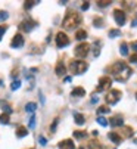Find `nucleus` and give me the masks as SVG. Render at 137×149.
Returning <instances> with one entry per match:
<instances>
[{"mask_svg":"<svg viewBox=\"0 0 137 149\" xmlns=\"http://www.w3.org/2000/svg\"><path fill=\"white\" fill-rule=\"evenodd\" d=\"M81 24V16L77 12H68L65 15V19L62 22V27L65 30H75Z\"/></svg>","mask_w":137,"mask_h":149,"instance_id":"obj_1","label":"nucleus"},{"mask_svg":"<svg viewBox=\"0 0 137 149\" xmlns=\"http://www.w3.org/2000/svg\"><path fill=\"white\" fill-rule=\"evenodd\" d=\"M87 64L84 62V61H72V62L69 64V69L71 73L78 75V74H84L85 71H87Z\"/></svg>","mask_w":137,"mask_h":149,"instance_id":"obj_2","label":"nucleus"},{"mask_svg":"<svg viewBox=\"0 0 137 149\" xmlns=\"http://www.w3.org/2000/svg\"><path fill=\"white\" fill-rule=\"evenodd\" d=\"M90 45L89 43H78V46L75 47V56L77 58H85L89 55Z\"/></svg>","mask_w":137,"mask_h":149,"instance_id":"obj_3","label":"nucleus"},{"mask_svg":"<svg viewBox=\"0 0 137 149\" xmlns=\"http://www.w3.org/2000/svg\"><path fill=\"white\" fill-rule=\"evenodd\" d=\"M121 96H122V93L119 92V90H111L108 94H106V102L109 103V105H116L118 102H119V99H121Z\"/></svg>","mask_w":137,"mask_h":149,"instance_id":"obj_4","label":"nucleus"},{"mask_svg":"<svg viewBox=\"0 0 137 149\" xmlns=\"http://www.w3.org/2000/svg\"><path fill=\"white\" fill-rule=\"evenodd\" d=\"M111 86H112V78H109V77H102L100 80H99V86H97L96 92L109 90V89H111Z\"/></svg>","mask_w":137,"mask_h":149,"instance_id":"obj_5","label":"nucleus"},{"mask_svg":"<svg viewBox=\"0 0 137 149\" xmlns=\"http://www.w3.org/2000/svg\"><path fill=\"white\" fill-rule=\"evenodd\" d=\"M37 25H38L37 22H34V21H31V19H25V21H22V22L19 24V31L30 33V31H32V28H36Z\"/></svg>","mask_w":137,"mask_h":149,"instance_id":"obj_6","label":"nucleus"},{"mask_svg":"<svg viewBox=\"0 0 137 149\" xmlns=\"http://www.w3.org/2000/svg\"><path fill=\"white\" fill-rule=\"evenodd\" d=\"M69 45V39L65 33H58L56 34V46L58 47H65Z\"/></svg>","mask_w":137,"mask_h":149,"instance_id":"obj_7","label":"nucleus"},{"mask_svg":"<svg viewBox=\"0 0 137 149\" xmlns=\"http://www.w3.org/2000/svg\"><path fill=\"white\" fill-rule=\"evenodd\" d=\"M114 18H115V22L121 27V25L125 24V12L121 11V9H115L114 11Z\"/></svg>","mask_w":137,"mask_h":149,"instance_id":"obj_8","label":"nucleus"},{"mask_svg":"<svg viewBox=\"0 0 137 149\" xmlns=\"http://www.w3.org/2000/svg\"><path fill=\"white\" fill-rule=\"evenodd\" d=\"M22 46H24V37L21 36L19 33L15 34L13 39H12V43H11V47H12V49H19V47H22Z\"/></svg>","mask_w":137,"mask_h":149,"instance_id":"obj_9","label":"nucleus"},{"mask_svg":"<svg viewBox=\"0 0 137 149\" xmlns=\"http://www.w3.org/2000/svg\"><path fill=\"white\" fill-rule=\"evenodd\" d=\"M58 148L59 149H75V145H74V142L71 139H65V140H62V142H59Z\"/></svg>","mask_w":137,"mask_h":149,"instance_id":"obj_10","label":"nucleus"},{"mask_svg":"<svg viewBox=\"0 0 137 149\" xmlns=\"http://www.w3.org/2000/svg\"><path fill=\"white\" fill-rule=\"evenodd\" d=\"M109 122L112 127H121V126H124V118H122V115H115L111 118Z\"/></svg>","mask_w":137,"mask_h":149,"instance_id":"obj_11","label":"nucleus"},{"mask_svg":"<svg viewBox=\"0 0 137 149\" xmlns=\"http://www.w3.org/2000/svg\"><path fill=\"white\" fill-rule=\"evenodd\" d=\"M125 68H127L125 62H122V61H118V62H115V65H114V68H112V73H114V74H119L121 71H124Z\"/></svg>","mask_w":137,"mask_h":149,"instance_id":"obj_12","label":"nucleus"},{"mask_svg":"<svg viewBox=\"0 0 137 149\" xmlns=\"http://www.w3.org/2000/svg\"><path fill=\"white\" fill-rule=\"evenodd\" d=\"M55 73H56V75H59V77L65 75V73H66V67H65L62 62H58V65H56V69H55Z\"/></svg>","mask_w":137,"mask_h":149,"instance_id":"obj_13","label":"nucleus"},{"mask_svg":"<svg viewBox=\"0 0 137 149\" xmlns=\"http://www.w3.org/2000/svg\"><path fill=\"white\" fill-rule=\"evenodd\" d=\"M0 108L3 109V112H5V114H9V115L13 112V109H12L11 105H9V103H6V102H5V100H2V99H0Z\"/></svg>","mask_w":137,"mask_h":149,"instance_id":"obj_14","label":"nucleus"},{"mask_svg":"<svg viewBox=\"0 0 137 149\" xmlns=\"http://www.w3.org/2000/svg\"><path fill=\"white\" fill-rule=\"evenodd\" d=\"M27 134H28V128H25L24 126H18V128H16V137L22 139V137H25Z\"/></svg>","mask_w":137,"mask_h":149,"instance_id":"obj_15","label":"nucleus"},{"mask_svg":"<svg viewBox=\"0 0 137 149\" xmlns=\"http://www.w3.org/2000/svg\"><path fill=\"white\" fill-rule=\"evenodd\" d=\"M72 96H75V98H83V96L85 94V90L83 89V87H74L72 92H71Z\"/></svg>","mask_w":137,"mask_h":149,"instance_id":"obj_16","label":"nucleus"},{"mask_svg":"<svg viewBox=\"0 0 137 149\" xmlns=\"http://www.w3.org/2000/svg\"><path fill=\"white\" fill-rule=\"evenodd\" d=\"M75 39L78 40V41L85 40V39H87V31H85V30H78V31L75 33Z\"/></svg>","mask_w":137,"mask_h":149,"instance_id":"obj_17","label":"nucleus"},{"mask_svg":"<svg viewBox=\"0 0 137 149\" xmlns=\"http://www.w3.org/2000/svg\"><path fill=\"white\" fill-rule=\"evenodd\" d=\"M108 137H109V140H112V142H114L115 145H119V143L122 142V139L119 137L116 133H109V134H108Z\"/></svg>","mask_w":137,"mask_h":149,"instance_id":"obj_18","label":"nucleus"},{"mask_svg":"<svg viewBox=\"0 0 137 149\" xmlns=\"http://www.w3.org/2000/svg\"><path fill=\"white\" fill-rule=\"evenodd\" d=\"M36 109H37V105L34 103V102H28L27 105H25V111L30 112V114H34V112H36Z\"/></svg>","mask_w":137,"mask_h":149,"instance_id":"obj_19","label":"nucleus"},{"mask_svg":"<svg viewBox=\"0 0 137 149\" xmlns=\"http://www.w3.org/2000/svg\"><path fill=\"white\" fill-rule=\"evenodd\" d=\"M9 121H11V115L9 114H2L0 115V124H3V126H6V124H9Z\"/></svg>","mask_w":137,"mask_h":149,"instance_id":"obj_20","label":"nucleus"},{"mask_svg":"<svg viewBox=\"0 0 137 149\" xmlns=\"http://www.w3.org/2000/svg\"><path fill=\"white\" fill-rule=\"evenodd\" d=\"M100 53V41H95L93 43V56L97 58Z\"/></svg>","mask_w":137,"mask_h":149,"instance_id":"obj_21","label":"nucleus"},{"mask_svg":"<svg viewBox=\"0 0 137 149\" xmlns=\"http://www.w3.org/2000/svg\"><path fill=\"white\" fill-rule=\"evenodd\" d=\"M74 120H75V122H77L78 126H83V124H84V117H83V114L75 112V114H74Z\"/></svg>","mask_w":137,"mask_h":149,"instance_id":"obj_22","label":"nucleus"},{"mask_svg":"<svg viewBox=\"0 0 137 149\" xmlns=\"http://www.w3.org/2000/svg\"><path fill=\"white\" fill-rule=\"evenodd\" d=\"M89 149H103V148H102V143L99 140H91L89 143Z\"/></svg>","mask_w":137,"mask_h":149,"instance_id":"obj_23","label":"nucleus"},{"mask_svg":"<svg viewBox=\"0 0 137 149\" xmlns=\"http://www.w3.org/2000/svg\"><path fill=\"white\" fill-rule=\"evenodd\" d=\"M109 112H111L109 106H99V108H97V114H99V117H102V114H109Z\"/></svg>","mask_w":137,"mask_h":149,"instance_id":"obj_24","label":"nucleus"},{"mask_svg":"<svg viewBox=\"0 0 137 149\" xmlns=\"http://www.w3.org/2000/svg\"><path fill=\"white\" fill-rule=\"evenodd\" d=\"M74 137L77 139H84V137H87V131H74Z\"/></svg>","mask_w":137,"mask_h":149,"instance_id":"obj_25","label":"nucleus"},{"mask_svg":"<svg viewBox=\"0 0 137 149\" xmlns=\"http://www.w3.org/2000/svg\"><path fill=\"white\" fill-rule=\"evenodd\" d=\"M119 52H121L122 56L128 55V46L125 45V43H121V46H119Z\"/></svg>","mask_w":137,"mask_h":149,"instance_id":"obj_26","label":"nucleus"},{"mask_svg":"<svg viewBox=\"0 0 137 149\" xmlns=\"http://www.w3.org/2000/svg\"><path fill=\"white\" fill-rule=\"evenodd\" d=\"M19 87H21V81H19V80H13L12 84H11V90L15 92V90H18Z\"/></svg>","mask_w":137,"mask_h":149,"instance_id":"obj_27","label":"nucleus"},{"mask_svg":"<svg viewBox=\"0 0 137 149\" xmlns=\"http://www.w3.org/2000/svg\"><path fill=\"white\" fill-rule=\"evenodd\" d=\"M121 36V31L119 30H111L109 31V39H115V37H119Z\"/></svg>","mask_w":137,"mask_h":149,"instance_id":"obj_28","label":"nucleus"},{"mask_svg":"<svg viewBox=\"0 0 137 149\" xmlns=\"http://www.w3.org/2000/svg\"><path fill=\"white\" fill-rule=\"evenodd\" d=\"M28 127H30L31 130L36 128V115H34V114L31 115V118H30V121H28Z\"/></svg>","mask_w":137,"mask_h":149,"instance_id":"obj_29","label":"nucleus"},{"mask_svg":"<svg viewBox=\"0 0 137 149\" xmlns=\"http://www.w3.org/2000/svg\"><path fill=\"white\" fill-rule=\"evenodd\" d=\"M93 25L97 27V28H100V27H103V21H102V18H95V19H93Z\"/></svg>","mask_w":137,"mask_h":149,"instance_id":"obj_30","label":"nucleus"},{"mask_svg":"<svg viewBox=\"0 0 137 149\" xmlns=\"http://www.w3.org/2000/svg\"><path fill=\"white\" fill-rule=\"evenodd\" d=\"M97 124H100L102 127H106L108 126V120L105 117H97Z\"/></svg>","mask_w":137,"mask_h":149,"instance_id":"obj_31","label":"nucleus"},{"mask_svg":"<svg viewBox=\"0 0 137 149\" xmlns=\"http://www.w3.org/2000/svg\"><path fill=\"white\" fill-rule=\"evenodd\" d=\"M7 18H9V13L6 11H0V22H5Z\"/></svg>","mask_w":137,"mask_h":149,"instance_id":"obj_32","label":"nucleus"},{"mask_svg":"<svg viewBox=\"0 0 137 149\" xmlns=\"http://www.w3.org/2000/svg\"><path fill=\"white\" fill-rule=\"evenodd\" d=\"M36 5H38V2H24V7H25V9H31V7L36 6Z\"/></svg>","mask_w":137,"mask_h":149,"instance_id":"obj_33","label":"nucleus"},{"mask_svg":"<svg viewBox=\"0 0 137 149\" xmlns=\"http://www.w3.org/2000/svg\"><path fill=\"white\" fill-rule=\"evenodd\" d=\"M58 122H59V120L55 118L53 122H52V126H50V131H52V133H55V131H56V128H58Z\"/></svg>","mask_w":137,"mask_h":149,"instance_id":"obj_34","label":"nucleus"},{"mask_svg":"<svg viewBox=\"0 0 137 149\" xmlns=\"http://www.w3.org/2000/svg\"><path fill=\"white\" fill-rule=\"evenodd\" d=\"M6 30H7V25H0V40H2V37L5 36Z\"/></svg>","mask_w":137,"mask_h":149,"instance_id":"obj_35","label":"nucleus"},{"mask_svg":"<svg viewBox=\"0 0 137 149\" xmlns=\"http://www.w3.org/2000/svg\"><path fill=\"white\" fill-rule=\"evenodd\" d=\"M38 143H40L41 146H44V145L47 143V139H46L44 136H38Z\"/></svg>","mask_w":137,"mask_h":149,"instance_id":"obj_36","label":"nucleus"},{"mask_svg":"<svg viewBox=\"0 0 137 149\" xmlns=\"http://www.w3.org/2000/svg\"><path fill=\"white\" fill-rule=\"evenodd\" d=\"M111 5H112V2H109V0H108V2H97V6H100V7L111 6Z\"/></svg>","mask_w":137,"mask_h":149,"instance_id":"obj_37","label":"nucleus"},{"mask_svg":"<svg viewBox=\"0 0 137 149\" xmlns=\"http://www.w3.org/2000/svg\"><path fill=\"white\" fill-rule=\"evenodd\" d=\"M124 133H125V136H127V137H130V136L133 134V130H131L130 127H125V128H124Z\"/></svg>","mask_w":137,"mask_h":149,"instance_id":"obj_38","label":"nucleus"},{"mask_svg":"<svg viewBox=\"0 0 137 149\" xmlns=\"http://www.w3.org/2000/svg\"><path fill=\"white\" fill-rule=\"evenodd\" d=\"M90 100H91L90 103H93V105H96V103L99 102V98H97V96H96V94H93V96H91V99H90Z\"/></svg>","mask_w":137,"mask_h":149,"instance_id":"obj_39","label":"nucleus"},{"mask_svg":"<svg viewBox=\"0 0 137 149\" xmlns=\"http://www.w3.org/2000/svg\"><path fill=\"white\" fill-rule=\"evenodd\" d=\"M89 6H90L89 2H84V3L81 5V9H83V11H87V9H89Z\"/></svg>","mask_w":137,"mask_h":149,"instance_id":"obj_40","label":"nucleus"},{"mask_svg":"<svg viewBox=\"0 0 137 149\" xmlns=\"http://www.w3.org/2000/svg\"><path fill=\"white\" fill-rule=\"evenodd\" d=\"M130 62L131 64H136L137 62V53H134L133 56H130Z\"/></svg>","mask_w":137,"mask_h":149,"instance_id":"obj_41","label":"nucleus"},{"mask_svg":"<svg viewBox=\"0 0 137 149\" xmlns=\"http://www.w3.org/2000/svg\"><path fill=\"white\" fill-rule=\"evenodd\" d=\"M38 98H40V102L44 103V96H43V93H38Z\"/></svg>","mask_w":137,"mask_h":149,"instance_id":"obj_42","label":"nucleus"},{"mask_svg":"<svg viewBox=\"0 0 137 149\" xmlns=\"http://www.w3.org/2000/svg\"><path fill=\"white\" fill-rule=\"evenodd\" d=\"M64 81H65V83H71V81H72V78H71V77H65V78H64Z\"/></svg>","mask_w":137,"mask_h":149,"instance_id":"obj_43","label":"nucleus"},{"mask_svg":"<svg viewBox=\"0 0 137 149\" xmlns=\"http://www.w3.org/2000/svg\"><path fill=\"white\" fill-rule=\"evenodd\" d=\"M131 47L136 50V53H137V41H134V43H133V45H131Z\"/></svg>","mask_w":137,"mask_h":149,"instance_id":"obj_44","label":"nucleus"},{"mask_svg":"<svg viewBox=\"0 0 137 149\" xmlns=\"http://www.w3.org/2000/svg\"><path fill=\"white\" fill-rule=\"evenodd\" d=\"M131 27H137V19H134V21L131 22Z\"/></svg>","mask_w":137,"mask_h":149,"instance_id":"obj_45","label":"nucleus"},{"mask_svg":"<svg viewBox=\"0 0 137 149\" xmlns=\"http://www.w3.org/2000/svg\"><path fill=\"white\" fill-rule=\"evenodd\" d=\"M78 149H84V148H78Z\"/></svg>","mask_w":137,"mask_h":149,"instance_id":"obj_46","label":"nucleus"},{"mask_svg":"<svg viewBox=\"0 0 137 149\" xmlns=\"http://www.w3.org/2000/svg\"><path fill=\"white\" fill-rule=\"evenodd\" d=\"M136 99H137V94H136Z\"/></svg>","mask_w":137,"mask_h":149,"instance_id":"obj_47","label":"nucleus"},{"mask_svg":"<svg viewBox=\"0 0 137 149\" xmlns=\"http://www.w3.org/2000/svg\"><path fill=\"white\" fill-rule=\"evenodd\" d=\"M31 149H32V148H31Z\"/></svg>","mask_w":137,"mask_h":149,"instance_id":"obj_48","label":"nucleus"}]
</instances>
